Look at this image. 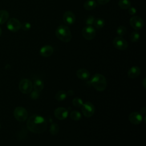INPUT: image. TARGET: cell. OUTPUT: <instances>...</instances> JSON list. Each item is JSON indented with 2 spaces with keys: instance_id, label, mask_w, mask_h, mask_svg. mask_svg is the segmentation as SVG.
<instances>
[{
  "instance_id": "cell-1",
  "label": "cell",
  "mask_w": 146,
  "mask_h": 146,
  "mask_svg": "<svg viewBox=\"0 0 146 146\" xmlns=\"http://www.w3.org/2000/svg\"><path fill=\"white\" fill-rule=\"evenodd\" d=\"M27 129L34 133L40 134L43 133L47 128V124L43 117L38 115H33L26 122Z\"/></svg>"
},
{
  "instance_id": "cell-2",
  "label": "cell",
  "mask_w": 146,
  "mask_h": 146,
  "mask_svg": "<svg viewBox=\"0 0 146 146\" xmlns=\"http://www.w3.org/2000/svg\"><path fill=\"white\" fill-rule=\"evenodd\" d=\"M56 37L62 42H69L72 39V34L69 27L64 25L59 26L55 31Z\"/></svg>"
},
{
  "instance_id": "cell-3",
  "label": "cell",
  "mask_w": 146,
  "mask_h": 146,
  "mask_svg": "<svg viewBox=\"0 0 146 146\" xmlns=\"http://www.w3.org/2000/svg\"><path fill=\"white\" fill-rule=\"evenodd\" d=\"M91 83L92 87L98 91H104L107 87L106 78L100 74H95L91 79Z\"/></svg>"
},
{
  "instance_id": "cell-4",
  "label": "cell",
  "mask_w": 146,
  "mask_h": 146,
  "mask_svg": "<svg viewBox=\"0 0 146 146\" xmlns=\"http://www.w3.org/2000/svg\"><path fill=\"white\" fill-rule=\"evenodd\" d=\"M19 91L24 94H30L33 90V84L31 81L28 79H22L18 85Z\"/></svg>"
},
{
  "instance_id": "cell-5",
  "label": "cell",
  "mask_w": 146,
  "mask_h": 146,
  "mask_svg": "<svg viewBox=\"0 0 146 146\" xmlns=\"http://www.w3.org/2000/svg\"><path fill=\"white\" fill-rule=\"evenodd\" d=\"M14 116L19 121H25L28 116L27 110L23 107H17L14 110Z\"/></svg>"
},
{
  "instance_id": "cell-6",
  "label": "cell",
  "mask_w": 146,
  "mask_h": 146,
  "mask_svg": "<svg viewBox=\"0 0 146 146\" xmlns=\"http://www.w3.org/2000/svg\"><path fill=\"white\" fill-rule=\"evenodd\" d=\"M6 26L9 31L15 33L21 29V23L17 18H12L7 20Z\"/></svg>"
},
{
  "instance_id": "cell-7",
  "label": "cell",
  "mask_w": 146,
  "mask_h": 146,
  "mask_svg": "<svg viewBox=\"0 0 146 146\" xmlns=\"http://www.w3.org/2000/svg\"><path fill=\"white\" fill-rule=\"evenodd\" d=\"M83 36L87 40L93 39L96 35V31L92 26H86L82 30Z\"/></svg>"
},
{
  "instance_id": "cell-8",
  "label": "cell",
  "mask_w": 146,
  "mask_h": 146,
  "mask_svg": "<svg viewBox=\"0 0 146 146\" xmlns=\"http://www.w3.org/2000/svg\"><path fill=\"white\" fill-rule=\"evenodd\" d=\"M82 106V112L85 117H90L94 114L95 107L91 102H86Z\"/></svg>"
},
{
  "instance_id": "cell-9",
  "label": "cell",
  "mask_w": 146,
  "mask_h": 146,
  "mask_svg": "<svg viewBox=\"0 0 146 146\" xmlns=\"http://www.w3.org/2000/svg\"><path fill=\"white\" fill-rule=\"evenodd\" d=\"M113 45L119 50H125L127 48L128 44L127 40L122 36H117L113 40Z\"/></svg>"
},
{
  "instance_id": "cell-10",
  "label": "cell",
  "mask_w": 146,
  "mask_h": 146,
  "mask_svg": "<svg viewBox=\"0 0 146 146\" xmlns=\"http://www.w3.org/2000/svg\"><path fill=\"white\" fill-rule=\"evenodd\" d=\"M129 23L133 29L139 30L143 28L144 26V21L139 16H133L129 20Z\"/></svg>"
},
{
  "instance_id": "cell-11",
  "label": "cell",
  "mask_w": 146,
  "mask_h": 146,
  "mask_svg": "<svg viewBox=\"0 0 146 146\" xmlns=\"http://www.w3.org/2000/svg\"><path fill=\"white\" fill-rule=\"evenodd\" d=\"M128 119L132 124L138 125L143 121V116L141 113L138 112H133L129 114Z\"/></svg>"
},
{
  "instance_id": "cell-12",
  "label": "cell",
  "mask_w": 146,
  "mask_h": 146,
  "mask_svg": "<svg viewBox=\"0 0 146 146\" xmlns=\"http://www.w3.org/2000/svg\"><path fill=\"white\" fill-rule=\"evenodd\" d=\"M54 115L58 119L62 120L67 117L68 111L64 107H58L54 110Z\"/></svg>"
},
{
  "instance_id": "cell-13",
  "label": "cell",
  "mask_w": 146,
  "mask_h": 146,
  "mask_svg": "<svg viewBox=\"0 0 146 146\" xmlns=\"http://www.w3.org/2000/svg\"><path fill=\"white\" fill-rule=\"evenodd\" d=\"M63 20L66 25H72L75 21V15L72 11H66L63 14Z\"/></svg>"
},
{
  "instance_id": "cell-14",
  "label": "cell",
  "mask_w": 146,
  "mask_h": 146,
  "mask_svg": "<svg viewBox=\"0 0 146 146\" xmlns=\"http://www.w3.org/2000/svg\"><path fill=\"white\" fill-rule=\"evenodd\" d=\"M53 52L54 49L50 45H45L41 47L39 50L40 55L44 58H47L50 56L52 54Z\"/></svg>"
},
{
  "instance_id": "cell-15",
  "label": "cell",
  "mask_w": 146,
  "mask_h": 146,
  "mask_svg": "<svg viewBox=\"0 0 146 146\" xmlns=\"http://www.w3.org/2000/svg\"><path fill=\"white\" fill-rule=\"evenodd\" d=\"M140 73H141L140 68L137 66H134L131 67L129 70L128 71L127 75L129 78L134 79L138 77L140 75Z\"/></svg>"
},
{
  "instance_id": "cell-16",
  "label": "cell",
  "mask_w": 146,
  "mask_h": 146,
  "mask_svg": "<svg viewBox=\"0 0 146 146\" xmlns=\"http://www.w3.org/2000/svg\"><path fill=\"white\" fill-rule=\"evenodd\" d=\"M76 75L77 77L81 80H87L90 76V72L85 68H80L76 71Z\"/></svg>"
},
{
  "instance_id": "cell-17",
  "label": "cell",
  "mask_w": 146,
  "mask_h": 146,
  "mask_svg": "<svg viewBox=\"0 0 146 146\" xmlns=\"http://www.w3.org/2000/svg\"><path fill=\"white\" fill-rule=\"evenodd\" d=\"M9 18V13L5 10H0V25H2L7 21Z\"/></svg>"
},
{
  "instance_id": "cell-18",
  "label": "cell",
  "mask_w": 146,
  "mask_h": 146,
  "mask_svg": "<svg viewBox=\"0 0 146 146\" xmlns=\"http://www.w3.org/2000/svg\"><path fill=\"white\" fill-rule=\"evenodd\" d=\"M83 6L87 10H92L96 7V3L94 0H88L84 3Z\"/></svg>"
},
{
  "instance_id": "cell-19",
  "label": "cell",
  "mask_w": 146,
  "mask_h": 146,
  "mask_svg": "<svg viewBox=\"0 0 146 146\" xmlns=\"http://www.w3.org/2000/svg\"><path fill=\"white\" fill-rule=\"evenodd\" d=\"M33 87H34V90L39 92L40 91L43 90L44 87V84L41 80L36 79L34 82Z\"/></svg>"
},
{
  "instance_id": "cell-20",
  "label": "cell",
  "mask_w": 146,
  "mask_h": 146,
  "mask_svg": "<svg viewBox=\"0 0 146 146\" xmlns=\"http://www.w3.org/2000/svg\"><path fill=\"white\" fill-rule=\"evenodd\" d=\"M67 97V93L64 90H59L55 95V99L59 102L64 100Z\"/></svg>"
},
{
  "instance_id": "cell-21",
  "label": "cell",
  "mask_w": 146,
  "mask_h": 146,
  "mask_svg": "<svg viewBox=\"0 0 146 146\" xmlns=\"http://www.w3.org/2000/svg\"><path fill=\"white\" fill-rule=\"evenodd\" d=\"M131 3L129 0H119L118 2V5L121 9H128L131 7Z\"/></svg>"
},
{
  "instance_id": "cell-22",
  "label": "cell",
  "mask_w": 146,
  "mask_h": 146,
  "mask_svg": "<svg viewBox=\"0 0 146 146\" xmlns=\"http://www.w3.org/2000/svg\"><path fill=\"white\" fill-rule=\"evenodd\" d=\"M105 25V21L102 18H97L96 19H95L94 23L93 25L96 29H100L104 27Z\"/></svg>"
},
{
  "instance_id": "cell-23",
  "label": "cell",
  "mask_w": 146,
  "mask_h": 146,
  "mask_svg": "<svg viewBox=\"0 0 146 146\" xmlns=\"http://www.w3.org/2000/svg\"><path fill=\"white\" fill-rule=\"evenodd\" d=\"M70 117L72 120H75V121H78L79 120L81 117H82V115L81 113L78 111H73L70 113Z\"/></svg>"
},
{
  "instance_id": "cell-24",
  "label": "cell",
  "mask_w": 146,
  "mask_h": 146,
  "mask_svg": "<svg viewBox=\"0 0 146 146\" xmlns=\"http://www.w3.org/2000/svg\"><path fill=\"white\" fill-rule=\"evenodd\" d=\"M59 130V127L58 124L52 123L50 128V132L52 135H56L58 134Z\"/></svg>"
},
{
  "instance_id": "cell-25",
  "label": "cell",
  "mask_w": 146,
  "mask_h": 146,
  "mask_svg": "<svg viewBox=\"0 0 146 146\" xmlns=\"http://www.w3.org/2000/svg\"><path fill=\"white\" fill-rule=\"evenodd\" d=\"M140 39V34L137 31H133L131 34L130 39L132 42H136Z\"/></svg>"
},
{
  "instance_id": "cell-26",
  "label": "cell",
  "mask_w": 146,
  "mask_h": 146,
  "mask_svg": "<svg viewBox=\"0 0 146 146\" xmlns=\"http://www.w3.org/2000/svg\"><path fill=\"white\" fill-rule=\"evenodd\" d=\"M127 29L126 27L124 26H120L116 29V33L119 36H122L125 35L126 33Z\"/></svg>"
},
{
  "instance_id": "cell-27",
  "label": "cell",
  "mask_w": 146,
  "mask_h": 146,
  "mask_svg": "<svg viewBox=\"0 0 146 146\" xmlns=\"http://www.w3.org/2000/svg\"><path fill=\"white\" fill-rule=\"evenodd\" d=\"M83 104V100L80 98H75L72 100V104L75 107H80Z\"/></svg>"
},
{
  "instance_id": "cell-28",
  "label": "cell",
  "mask_w": 146,
  "mask_h": 146,
  "mask_svg": "<svg viewBox=\"0 0 146 146\" xmlns=\"http://www.w3.org/2000/svg\"><path fill=\"white\" fill-rule=\"evenodd\" d=\"M95 18L94 16L92 15H90L88 16L86 19V24L87 26H92L93 25L94 23V21H95Z\"/></svg>"
},
{
  "instance_id": "cell-29",
  "label": "cell",
  "mask_w": 146,
  "mask_h": 146,
  "mask_svg": "<svg viewBox=\"0 0 146 146\" xmlns=\"http://www.w3.org/2000/svg\"><path fill=\"white\" fill-rule=\"evenodd\" d=\"M31 27V25L27 22H25L21 24V29H22L23 31H28Z\"/></svg>"
},
{
  "instance_id": "cell-30",
  "label": "cell",
  "mask_w": 146,
  "mask_h": 146,
  "mask_svg": "<svg viewBox=\"0 0 146 146\" xmlns=\"http://www.w3.org/2000/svg\"><path fill=\"white\" fill-rule=\"evenodd\" d=\"M30 98L33 99V100H35V99H37L39 98V92L34 90L33 91H31L30 92Z\"/></svg>"
},
{
  "instance_id": "cell-31",
  "label": "cell",
  "mask_w": 146,
  "mask_h": 146,
  "mask_svg": "<svg viewBox=\"0 0 146 146\" xmlns=\"http://www.w3.org/2000/svg\"><path fill=\"white\" fill-rule=\"evenodd\" d=\"M128 9V13L131 15H134L137 12L136 8L134 7H129Z\"/></svg>"
},
{
  "instance_id": "cell-32",
  "label": "cell",
  "mask_w": 146,
  "mask_h": 146,
  "mask_svg": "<svg viewBox=\"0 0 146 146\" xmlns=\"http://www.w3.org/2000/svg\"><path fill=\"white\" fill-rule=\"evenodd\" d=\"M110 0H97L98 2L100 5H104L108 3Z\"/></svg>"
},
{
  "instance_id": "cell-33",
  "label": "cell",
  "mask_w": 146,
  "mask_h": 146,
  "mask_svg": "<svg viewBox=\"0 0 146 146\" xmlns=\"http://www.w3.org/2000/svg\"><path fill=\"white\" fill-rule=\"evenodd\" d=\"M74 92L72 90H69L67 92V94L69 96H72L74 95Z\"/></svg>"
},
{
  "instance_id": "cell-34",
  "label": "cell",
  "mask_w": 146,
  "mask_h": 146,
  "mask_svg": "<svg viewBox=\"0 0 146 146\" xmlns=\"http://www.w3.org/2000/svg\"><path fill=\"white\" fill-rule=\"evenodd\" d=\"M142 84H143V86L144 88H146V80H145V78H144V79L142 82Z\"/></svg>"
},
{
  "instance_id": "cell-35",
  "label": "cell",
  "mask_w": 146,
  "mask_h": 146,
  "mask_svg": "<svg viewBox=\"0 0 146 146\" xmlns=\"http://www.w3.org/2000/svg\"><path fill=\"white\" fill-rule=\"evenodd\" d=\"M145 111H146V109H145V107H143L141 108V110H140V112H141V113H145Z\"/></svg>"
},
{
  "instance_id": "cell-36",
  "label": "cell",
  "mask_w": 146,
  "mask_h": 146,
  "mask_svg": "<svg viewBox=\"0 0 146 146\" xmlns=\"http://www.w3.org/2000/svg\"><path fill=\"white\" fill-rule=\"evenodd\" d=\"M2 31L1 28L0 27V36H1V35H2Z\"/></svg>"
},
{
  "instance_id": "cell-37",
  "label": "cell",
  "mask_w": 146,
  "mask_h": 146,
  "mask_svg": "<svg viewBox=\"0 0 146 146\" xmlns=\"http://www.w3.org/2000/svg\"><path fill=\"white\" fill-rule=\"evenodd\" d=\"M1 123H0V129H1Z\"/></svg>"
}]
</instances>
